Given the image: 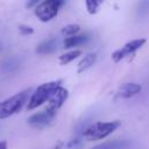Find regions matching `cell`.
Wrapping results in <instances>:
<instances>
[{"label": "cell", "mask_w": 149, "mask_h": 149, "mask_svg": "<svg viewBox=\"0 0 149 149\" xmlns=\"http://www.w3.org/2000/svg\"><path fill=\"white\" fill-rule=\"evenodd\" d=\"M129 147V142L125 140H113L98 146H94L91 149H127Z\"/></svg>", "instance_id": "obj_11"}, {"label": "cell", "mask_w": 149, "mask_h": 149, "mask_svg": "<svg viewBox=\"0 0 149 149\" xmlns=\"http://www.w3.org/2000/svg\"><path fill=\"white\" fill-rule=\"evenodd\" d=\"M95 62H97V52H90V54L85 55V56L80 59V62L78 63L77 72H78V73H81V72L86 71V70L90 69Z\"/></svg>", "instance_id": "obj_12"}, {"label": "cell", "mask_w": 149, "mask_h": 149, "mask_svg": "<svg viewBox=\"0 0 149 149\" xmlns=\"http://www.w3.org/2000/svg\"><path fill=\"white\" fill-rule=\"evenodd\" d=\"M19 31H20V34H22V35H30V34L34 33V29H33L31 27H29V26L20 24V26H19Z\"/></svg>", "instance_id": "obj_17"}, {"label": "cell", "mask_w": 149, "mask_h": 149, "mask_svg": "<svg viewBox=\"0 0 149 149\" xmlns=\"http://www.w3.org/2000/svg\"><path fill=\"white\" fill-rule=\"evenodd\" d=\"M0 149H7V142L6 141H0Z\"/></svg>", "instance_id": "obj_19"}, {"label": "cell", "mask_w": 149, "mask_h": 149, "mask_svg": "<svg viewBox=\"0 0 149 149\" xmlns=\"http://www.w3.org/2000/svg\"><path fill=\"white\" fill-rule=\"evenodd\" d=\"M102 2H104V0H85V6H86L88 14H91V15L95 14Z\"/></svg>", "instance_id": "obj_16"}, {"label": "cell", "mask_w": 149, "mask_h": 149, "mask_svg": "<svg viewBox=\"0 0 149 149\" xmlns=\"http://www.w3.org/2000/svg\"><path fill=\"white\" fill-rule=\"evenodd\" d=\"M65 0H43L35 8L36 17L42 22L51 21L57 14L59 8L63 6Z\"/></svg>", "instance_id": "obj_4"}, {"label": "cell", "mask_w": 149, "mask_h": 149, "mask_svg": "<svg viewBox=\"0 0 149 149\" xmlns=\"http://www.w3.org/2000/svg\"><path fill=\"white\" fill-rule=\"evenodd\" d=\"M79 31H80V26H79V24L70 23V24H66V26H64V27L62 28L61 34H62L64 37H69V36L77 35Z\"/></svg>", "instance_id": "obj_15"}, {"label": "cell", "mask_w": 149, "mask_h": 149, "mask_svg": "<svg viewBox=\"0 0 149 149\" xmlns=\"http://www.w3.org/2000/svg\"><path fill=\"white\" fill-rule=\"evenodd\" d=\"M88 35L87 34H80V35H73V36H69V37H65L64 41H63V44H64V48L65 49H70V48H74V47H78V45H81L84 43H86L88 41Z\"/></svg>", "instance_id": "obj_9"}, {"label": "cell", "mask_w": 149, "mask_h": 149, "mask_svg": "<svg viewBox=\"0 0 149 149\" xmlns=\"http://www.w3.org/2000/svg\"><path fill=\"white\" fill-rule=\"evenodd\" d=\"M121 125L120 121H98L92 123L90 127H87L84 132V139L86 141H98L107 135L112 134L119 126Z\"/></svg>", "instance_id": "obj_3"}, {"label": "cell", "mask_w": 149, "mask_h": 149, "mask_svg": "<svg viewBox=\"0 0 149 149\" xmlns=\"http://www.w3.org/2000/svg\"><path fill=\"white\" fill-rule=\"evenodd\" d=\"M81 55V50H71V51H68L63 55L59 56L58 61H59V64L61 65H66L69 64L70 62H72L73 59H76L77 57H79Z\"/></svg>", "instance_id": "obj_14"}, {"label": "cell", "mask_w": 149, "mask_h": 149, "mask_svg": "<svg viewBox=\"0 0 149 149\" xmlns=\"http://www.w3.org/2000/svg\"><path fill=\"white\" fill-rule=\"evenodd\" d=\"M30 93H31V88H27L1 101L0 102V119H7L19 113L23 108V106L28 104Z\"/></svg>", "instance_id": "obj_1"}, {"label": "cell", "mask_w": 149, "mask_h": 149, "mask_svg": "<svg viewBox=\"0 0 149 149\" xmlns=\"http://www.w3.org/2000/svg\"><path fill=\"white\" fill-rule=\"evenodd\" d=\"M20 68V61L16 57H7L0 63V70L3 73H14Z\"/></svg>", "instance_id": "obj_10"}, {"label": "cell", "mask_w": 149, "mask_h": 149, "mask_svg": "<svg viewBox=\"0 0 149 149\" xmlns=\"http://www.w3.org/2000/svg\"><path fill=\"white\" fill-rule=\"evenodd\" d=\"M68 97H69V91H68L65 87L59 86V87L56 90V92L51 95V98L48 100V105H47L45 109H47L49 113L56 115V113L59 111V108H61V107L64 105V102L66 101Z\"/></svg>", "instance_id": "obj_6"}, {"label": "cell", "mask_w": 149, "mask_h": 149, "mask_svg": "<svg viewBox=\"0 0 149 149\" xmlns=\"http://www.w3.org/2000/svg\"><path fill=\"white\" fill-rule=\"evenodd\" d=\"M146 38L141 37V38H136V40H132L129 42H127L125 45H122L121 48L116 49L113 54H112V59L114 63H119L121 59L133 55L136 50L141 49L143 47V44L146 43Z\"/></svg>", "instance_id": "obj_5"}, {"label": "cell", "mask_w": 149, "mask_h": 149, "mask_svg": "<svg viewBox=\"0 0 149 149\" xmlns=\"http://www.w3.org/2000/svg\"><path fill=\"white\" fill-rule=\"evenodd\" d=\"M142 87L141 85L136 84V83H126L123 84L120 88H119V92H118V95L120 98H123V99H128V98H132L136 94H139L141 92Z\"/></svg>", "instance_id": "obj_8"}, {"label": "cell", "mask_w": 149, "mask_h": 149, "mask_svg": "<svg viewBox=\"0 0 149 149\" xmlns=\"http://www.w3.org/2000/svg\"><path fill=\"white\" fill-rule=\"evenodd\" d=\"M40 1H41V0H28L26 6H27V8H31V7H34L36 3H38Z\"/></svg>", "instance_id": "obj_18"}, {"label": "cell", "mask_w": 149, "mask_h": 149, "mask_svg": "<svg viewBox=\"0 0 149 149\" xmlns=\"http://www.w3.org/2000/svg\"><path fill=\"white\" fill-rule=\"evenodd\" d=\"M56 47H57V41L55 38H50L41 43L36 48V52L40 55H49L56 50Z\"/></svg>", "instance_id": "obj_13"}, {"label": "cell", "mask_w": 149, "mask_h": 149, "mask_svg": "<svg viewBox=\"0 0 149 149\" xmlns=\"http://www.w3.org/2000/svg\"><path fill=\"white\" fill-rule=\"evenodd\" d=\"M61 84H62V80H51V81H48V83H44L37 86L28 100L27 109L31 111V109H35L42 106L44 102H48V100L56 92V90L59 86H62Z\"/></svg>", "instance_id": "obj_2"}, {"label": "cell", "mask_w": 149, "mask_h": 149, "mask_svg": "<svg viewBox=\"0 0 149 149\" xmlns=\"http://www.w3.org/2000/svg\"><path fill=\"white\" fill-rule=\"evenodd\" d=\"M54 118H55L54 114H51L47 109H44L42 112H38V113L31 115L28 119V123L31 126H35V127H44V126L49 125Z\"/></svg>", "instance_id": "obj_7"}]
</instances>
